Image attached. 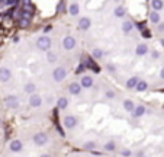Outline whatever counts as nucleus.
I'll list each match as a JSON object with an SVG mask.
<instances>
[{"mask_svg":"<svg viewBox=\"0 0 164 157\" xmlns=\"http://www.w3.org/2000/svg\"><path fill=\"white\" fill-rule=\"evenodd\" d=\"M65 77H67V70H65L64 67L60 66V67L54 69V71H52V78H54V81L60 83V81H63Z\"/></svg>","mask_w":164,"mask_h":157,"instance_id":"nucleus-1","label":"nucleus"},{"mask_svg":"<svg viewBox=\"0 0 164 157\" xmlns=\"http://www.w3.org/2000/svg\"><path fill=\"white\" fill-rule=\"evenodd\" d=\"M37 47L41 51H49V48H51V39L48 38L46 35L39 37V38L37 39Z\"/></svg>","mask_w":164,"mask_h":157,"instance_id":"nucleus-2","label":"nucleus"},{"mask_svg":"<svg viewBox=\"0 0 164 157\" xmlns=\"http://www.w3.org/2000/svg\"><path fill=\"white\" fill-rule=\"evenodd\" d=\"M34 143H35L38 147L45 146V144L48 143V135H46L45 132H38V134H35V135H34Z\"/></svg>","mask_w":164,"mask_h":157,"instance_id":"nucleus-3","label":"nucleus"},{"mask_svg":"<svg viewBox=\"0 0 164 157\" xmlns=\"http://www.w3.org/2000/svg\"><path fill=\"white\" fill-rule=\"evenodd\" d=\"M64 127H65L67 129H73V128H76V127H77V118L73 117V115H67V117H64Z\"/></svg>","mask_w":164,"mask_h":157,"instance_id":"nucleus-4","label":"nucleus"},{"mask_svg":"<svg viewBox=\"0 0 164 157\" xmlns=\"http://www.w3.org/2000/svg\"><path fill=\"white\" fill-rule=\"evenodd\" d=\"M4 103H6V106L10 108V109H16V108L19 106V100H18V98L13 96V95L7 96V98L4 99Z\"/></svg>","mask_w":164,"mask_h":157,"instance_id":"nucleus-5","label":"nucleus"},{"mask_svg":"<svg viewBox=\"0 0 164 157\" xmlns=\"http://www.w3.org/2000/svg\"><path fill=\"white\" fill-rule=\"evenodd\" d=\"M12 77V71L7 67H0V83H7Z\"/></svg>","mask_w":164,"mask_h":157,"instance_id":"nucleus-6","label":"nucleus"},{"mask_svg":"<svg viewBox=\"0 0 164 157\" xmlns=\"http://www.w3.org/2000/svg\"><path fill=\"white\" fill-rule=\"evenodd\" d=\"M63 47L65 48V50H68V51H71V50H74L76 48V39L73 38V37H65V38L63 39Z\"/></svg>","mask_w":164,"mask_h":157,"instance_id":"nucleus-7","label":"nucleus"},{"mask_svg":"<svg viewBox=\"0 0 164 157\" xmlns=\"http://www.w3.org/2000/svg\"><path fill=\"white\" fill-rule=\"evenodd\" d=\"M9 149H10L12 153H19L23 149V144H22L20 140H12L10 144H9Z\"/></svg>","mask_w":164,"mask_h":157,"instance_id":"nucleus-8","label":"nucleus"},{"mask_svg":"<svg viewBox=\"0 0 164 157\" xmlns=\"http://www.w3.org/2000/svg\"><path fill=\"white\" fill-rule=\"evenodd\" d=\"M29 105H31L32 108H39L42 105V98L39 95H37V93L31 95V98H29Z\"/></svg>","mask_w":164,"mask_h":157,"instance_id":"nucleus-9","label":"nucleus"},{"mask_svg":"<svg viewBox=\"0 0 164 157\" xmlns=\"http://www.w3.org/2000/svg\"><path fill=\"white\" fill-rule=\"evenodd\" d=\"M90 26H92V21H90L89 18H82V19L79 21V28H80L82 31H89Z\"/></svg>","mask_w":164,"mask_h":157,"instance_id":"nucleus-10","label":"nucleus"},{"mask_svg":"<svg viewBox=\"0 0 164 157\" xmlns=\"http://www.w3.org/2000/svg\"><path fill=\"white\" fill-rule=\"evenodd\" d=\"M80 86H82V89H90L93 86V78L90 76H83L80 80Z\"/></svg>","mask_w":164,"mask_h":157,"instance_id":"nucleus-11","label":"nucleus"},{"mask_svg":"<svg viewBox=\"0 0 164 157\" xmlns=\"http://www.w3.org/2000/svg\"><path fill=\"white\" fill-rule=\"evenodd\" d=\"M148 52V47H147V44H138L137 45V48H135V54L138 55V57H142V55H145Z\"/></svg>","mask_w":164,"mask_h":157,"instance_id":"nucleus-12","label":"nucleus"},{"mask_svg":"<svg viewBox=\"0 0 164 157\" xmlns=\"http://www.w3.org/2000/svg\"><path fill=\"white\" fill-rule=\"evenodd\" d=\"M68 92H70L71 95H80V92H82V86H80V83L73 81V83L68 86Z\"/></svg>","mask_w":164,"mask_h":157,"instance_id":"nucleus-13","label":"nucleus"},{"mask_svg":"<svg viewBox=\"0 0 164 157\" xmlns=\"http://www.w3.org/2000/svg\"><path fill=\"white\" fill-rule=\"evenodd\" d=\"M145 112H147L145 106H142V105H138V106H135V109H134L132 115H134V118H139V117H142Z\"/></svg>","mask_w":164,"mask_h":157,"instance_id":"nucleus-14","label":"nucleus"},{"mask_svg":"<svg viewBox=\"0 0 164 157\" xmlns=\"http://www.w3.org/2000/svg\"><path fill=\"white\" fill-rule=\"evenodd\" d=\"M132 29H134V22H132V21L128 19V21H125V22L122 23V32L123 34H129Z\"/></svg>","mask_w":164,"mask_h":157,"instance_id":"nucleus-15","label":"nucleus"},{"mask_svg":"<svg viewBox=\"0 0 164 157\" xmlns=\"http://www.w3.org/2000/svg\"><path fill=\"white\" fill-rule=\"evenodd\" d=\"M23 90H25V93L34 95V93L37 92V84H35V83H32V81H29V83H26V84H25Z\"/></svg>","mask_w":164,"mask_h":157,"instance_id":"nucleus-16","label":"nucleus"},{"mask_svg":"<svg viewBox=\"0 0 164 157\" xmlns=\"http://www.w3.org/2000/svg\"><path fill=\"white\" fill-rule=\"evenodd\" d=\"M82 61H83V66H87V69L94 70V71H99V69L96 67V64L93 63V60H92V58H84V60H82Z\"/></svg>","mask_w":164,"mask_h":157,"instance_id":"nucleus-17","label":"nucleus"},{"mask_svg":"<svg viewBox=\"0 0 164 157\" xmlns=\"http://www.w3.org/2000/svg\"><path fill=\"white\" fill-rule=\"evenodd\" d=\"M113 13H115V16H116V18H119V19H121V18H123V16L126 15V9H125V6H116Z\"/></svg>","mask_w":164,"mask_h":157,"instance_id":"nucleus-18","label":"nucleus"},{"mask_svg":"<svg viewBox=\"0 0 164 157\" xmlns=\"http://www.w3.org/2000/svg\"><path fill=\"white\" fill-rule=\"evenodd\" d=\"M123 108H125V111H126V112H134L135 105H134V102H132V100L125 99V100H123Z\"/></svg>","mask_w":164,"mask_h":157,"instance_id":"nucleus-19","label":"nucleus"},{"mask_svg":"<svg viewBox=\"0 0 164 157\" xmlns=\"http://www.w3.org/2000/svg\"><path fill=\"white\" fill-rule=\"evenodd\" d=\"M151 7L154 9V12H158V10L164 9V3L161 0H153L151 1Z\"/></svg>","mask_w":164,"mask_h":157,"instance_id":"nucleus-20","label":"nucleus"},{"mask_svg":"<svg viewBox=\"0 0 164 157\" xmlns=\"http://www.w3.org/2000/svg\"><path fill=\"white\" fill-rule=\"evenodd\" d=\"M68 12H70V15H71V16H76V15H79V12H80V7H79V4H77V3H71V4L68 6Z\"/></svg>","mask_w":164,"mask_h":157,"instance_id":"nucleus-21","label":"nucleus"},{"mask_svg":"<svg viewBox=\"0 0 164 157\" xmlns=\"http://www.w3.org/2000/svg\"><path fill=\"white\" fill-rule=\"evenodd\" d=\"M147 89H148V83H147L145 80H139V81L137 83L135 90H138V92H145Z\"/></svg>","mask_w":164,"mask_h":157,"instance_id":"nucleus-22","label":"nucleus"},{"mask_svg":"<svg viewBox=\"0 0 164 157\" xmlns=\"http://www.w3.org/2000/svg\"><path fill=\"white\" fill-rule=\"evenodd\" d=\"M22 10H25V12H28V13L34 15V12H35V6H34L32 3H29V1H25V3H23Z\"/></svg>","mask_w":164,"mask_h":157,"instance_id":"nucleus-23","label":"nucleus"},{"mask_svg":"<svg viewBox=\"0 0 164 157\" xmlns=\"http://www.w3.org/2000/svg\"><path fill=\"white\" fill-rule=\"evenodd\" d=\"M57 106H58V109H65L67 106H68V99L67 98H60L58 99V102H57Z\"/></svg>","mask_w":164,"mask_h":157,"instance_id":"nucleus-24","label":"nucleus"},{"mask_svg":"<svg viewBox=\"0 0 164 157\" xmlns=\"http://www.w3.org/2000/svg\"><path fill=\"white\" fill-rule=\"evenodd\" d=\"M138 81H139V78L137 77V76H134V77H131L128 81H126V87H128V89H135Z\"/></svg>","mask_w":164,"mask_h":157,"instance_id":"nucleus-25","label":"nucleus"},{"mask_svg":"<svg viewBox=\"0 0 164 157\" xmlns=\"http://www.w3.org/2000/svg\"><path fill=\"white\" fill-rule=\"evenodd\" d=\"M103 50H100V48H94L93 51H92V57L94 58V60H100L102 57H103Z\"/></svg>","mask_w":164,"mask_h":157,"instance_id":"nucleus-26","label":"nucleus"},{"mask_svg":"<svg viewBox=\"0 0 164 157\" xmlns=\"http://www.w3.org/2000/svg\"><path fill=\"white\" fill-rule=\"evenodd\" d=\"M105 151H109V153H112V151H115L116 150V144H115V141H109V143H106L105 144Z\"/></svg>","mask_w":164,"mask_h":157,"instance_id":"nucleus-27","label":"nucleus"},{"mask_svg":"<svg viewBox=\"0 0 164 157\" xmlns=\"http://www.w3.org/2000/svg\"><path fill=\"white\" fill-rule=\"evenodd\" d=\"M160 15H158V12H151V15H150V21L153 22V23H160Z\"/></svg>","mask_w":164,"mask_h":157,"instance_id":"nucleus-28","label":"nucleus"},{"mask_svg":"<svg viewBox=\"0 0 164 157\" xmlns=\"http://www.w3.org/2000/svg\"><path fill=\"white\" fill-rule=\"evenodd\" d=\"M83 149H86V150H90V151H93V150L96 149V143H94V141H86V143L83 144Z\"/></svg>","mask_w":164,"mask_h":157,"instance_id":"nucleus-29","label":"nucleus"},{"mask_svg":"<svg viewBox=\"0 0 164 157\" xmlns=\"http://www.w3.org/2000/svg\"><path fill=\"white\" fill-rule=\"evenodd\" d=\"M46 60H48L49 63H55V60H57V55H55L54 52H49V51H48V54H46Z\"/></svg>","mask_w":164,"mask_h":157,"instance_id":"nucleus-30","label":"nucleus"},{"mask_svg":"<svg viewBox=\"0 0 164 157\" xmlns=\"http://www.w3.org/2000/svg\"><path fill=\"white\" fill-rule=\"evenodd\" d=\"M64 6H65V1H60L58 6H57V10H58V12H64V9H65Z\"/></svg>","mask_w":164,"mask_h":157,"instance_id":"nucleus-31","label":"nucleus"},{"mask_svg":"<svg viewBox=\"0 0 164 157\" xmlns=\"http://www.w3.org/2000/svg\"><path fill=\"white\" fill-rule=\"evenodd\" d=\"M131 150H122V156H125V157H131Z\"/></svg>","mask_w":164,"mask_h":157,"instance_id":"nucleus-32","label":"nucleus"},{"mask_svg":"<svg viewBox=\"0 0 164 157\" xmlns=\"http://www.w3.org/2000/svg\"><path fill=\"white\" fill-rule=\"evenodd\" d=\"M19 23H20V26H28V25H29V21H25V19H22Z\"/></svg>","mask_w":164,"mask_h":157,"instance_id":"nucleus-33","label":"nucleus"},{"mask_svg":"<svg viewBox=\"0 0 164 157\" xmlns=\"http://www.w3.org/2000/svg\"><path fill=\"white\" fill-rule=\"evenodd\" d=\"M113 96H115V93H113L112 90H108V92H106V98H113Z\"/></svg>","mask_w":164,"mask_h":157,"instance_id":"nucleus-34","label":"nucleus"},{"mask_svg":"<svg viewBox=\"0 0 164 157\" xmlns=\"http://www.w3.org/2000/svg\"><path fill=\"white\" fill-rule=\"evenodd\" d=\"M158 32H164V23H158Z\"/></svg>","mask_w":164,"mask_h":157,"instance_id":"nucleus-35","label":"nucleus"},{"mask_svg":"<svg viewBox=\"0 0 164 157\" xmlns=\"http://www.w3.org/2000/svg\"><path fill=\"white\" fill-rule=\"evenodd\" d=\"M49 31H51V26H45L44 28V34H48Z\"/></svg>","mask_w":164,"mask_h":157,"instance_id":"nucleus-36","label":"nucleus"},{"mask_svg":"<svg viewBox=\"0 0 164 157\" xmlns=\"http://www.w3.org/2000/svg\"><path fill=\"white\" fill-rule=\"evenodd\" d=\"M151 55H153V58H158V55H160V54H158V51H154Z\"/></svg>","mask_w":164,"mask_h":157,"instance_id":"nucleus-37","label":"nucleus"},{"mask_svg":"<svg viewBox=\"0 0 164 157\" xmlns=\"http://www.w3.org/2000/svg\"><path fill=\"white\" fill-rule=\"evenodd\" d=\"M108 69H109L111 71H115V67H113V64H108Z\"/></svg>","mask_w":164,"mask_h":157,"instance_id":"nucleus-38","label":"nucleus"},{"mask_svg":"<svg viewBox=\"0 0 164 157\" xmlns=\"http://www.w3.org/2000/svg\"><path fill=\"white\" fill-rule=\"evenodd\" d=\"M160 77H161V78L164 80V67L161 69V71H160Z\"/></svg>","mask_w":164,"mask_h":157,"instance_id":"nucleus-39","label":"nucleus"},{"mask_svg":"<svg viewBox=\"0 0 164 157\" xmlns=\"http://www.w3.org/2000/svg\"><path fill=\"white\" fill-rule=\"evenodd\" d=\"M39 157H49L48 154H42V156H39Z\"/></svg>","mask_w":164,"mask_h":157,"instance_id":"nucleus-40","label":"nucleus"},{"mask_svg":"<svg viewBox=\"0 0 164 157\" xmlns=\"http://www.w3.org/2000/svg\"><path fill=\"white\" fill-rule=\"evenodd\" d=\"M161 45H163V47H164V39H161Z\"/></svg>","mask_w":164,"mask_h":157,"instance_id":"nucleus-41","label":"nucleus"}]
</instances>
